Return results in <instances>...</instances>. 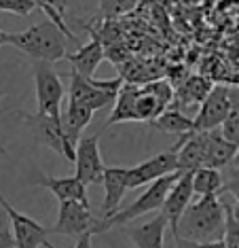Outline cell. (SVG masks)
Returning <instances> with one entry per match:
<instances>
[{
    "label": "cell",
    "mask_w": 239,
    "mask_h": 248,
    "mask_svg": "<svg viewBox=\"0 0 239 248\" xmlns=\"http://www.w3.org/2000/svg\"><path fill=\"white\" fill-rule=\"evenodd\" d=\"M226 227V204L218 195H203L197 202H191L186 212L182 214L176 235L197 242L223 240Z\"/></svg>",
    "instance_id": "6da1fadb"
},
{
    "label": "cell",
    "mask_w": 239,
    "mask_h": 248,
    "mask_svg": "<svg viewBox=\"0 0 239 248\" xmlns=\"http://www.w3.org/2000/svg\"><path fill=\"white\" fill-rule=\"evenodd\" d=\"M66 34L60 30L58 24L51 19H45L41 24H34L24 32H17L7 38V45H13L21 53L30 55L32 60H43V62H60L66 60L68 47H66Z\"/></svg>",
    "instance_id": "7a4b0ae2"
},
{
    "label": "cell",
    "mask_w": 239,
    "mask_h": 248,
    "mask_svg": "<svg viewBox=\"0 0 239 248\" xmlns=\"http://www.w3.org/2000/svg\"><path fill=\"white\" fill-rule=\"evenodd\" d=\"M180 174L182 172L178 170V172H172V174H167V176L155 180V183H150L138 200H134L132 204H127L125 208H119L112 217L98 221L93 233H102V231H108L110 227H119V225H127V223L135 221L138 217H142V214L161 210L163 204H165V197H167L169 189L174 187V183L180 178Z\"/></svg>",
    "instance_id": "3957f363"
},
{
    "label": "cell",
    "mask_w": 239,
    "mask_h": 248,
    "mask_svg": "<svg viewBox=\"0 0 239 248\" xmlns=\"http://www.w3.org/2000/svg\"><path fill=\"white\" fill-rule=\"evenodd\" d=\"M32 77L36 89V112L61 119V102L66 98V87L51 62L32 60Z\"/></svg>",
    "instance_id": "277c9868"
},
{
    "label": "cell",
    "mask_w": 239,
    "mask_h": 248,
    "mask_svg": "<svg viewBox=\"0 0 239 248\" xmlns=\"http://www.w3.org/2000/svg\"><path fill=\"white\" fill-rule=\"evenodd\" d=\"M125 85L123 78H110V81H95V78L83 77L78 70L70 68L68 75V98L91 106L93 110H102L112 106L121 87Z\"/></svg>",
    "instance_id": "5b68a950"
},
{
    "label": "cell",
    "mask_w": 239,
    "mask_h": 248,
    "mask_svg": "<svg viewBox=\"0 0 239 248\" xmlns=\"http://www.w3.org/2000/svg\"><path fill=\"white\" fill-rule=\"evenodd\" d=\"M19 117L24 119V123L32 129L34 138L41 144L49 146L51 151L60 153L66 161H75L76 157V146L70 142V138L66 136L64 132V123L61 119H53L49 115H41V112H34V115H28V112H19Z\"/></svg>",
    "instance_id": "8992f818"
},
{
    "label": "cell",
    "mask_w": 239,
    "mask_h": 248,
    "mask_svg": "<svg viewBox=\"0 0 239 248\" xmlns=\"http://www.w3.org/2000/svg\"><path fill=\"white\" fill-rule=\"evenodd\" d=\"M98 221L91 214L89 204L76 200L60 202V212L58 221L53 227H49V233H60V235H70V238H78V235L93 231Z\"/></svg>",
    "instance_id": "52a82bcc"
},
{
    "label": "cell",
    "mask_w": 239,
    "mask_h": 248,
    "mask_svg": "<svg viewBox=\"0 0 239 248\" xmlns=\"http://www.w3.org/2000/svg\"><path fill=\"white\" fill-rule=\"evenodd\" d=\"M0 206L7 212L11 227H13V235H15V248H51L53 244L47 240L49 235V227H43L38 221L30 218L28 214L15 210L7 200H0Z\"/></svg>",
    "instance_id": "ba28073f"
},
{
    "label": "cell",
    "mask_w": 239,
    "mask_h": 248,
    "mask_svg": "<svg viewBox=\"0 0 239 248\" xmlns=\"http://www.w3.org/2000/svg\"><path fill=\"white\" fill-rule=\"evenodd\" d=\"M172 172H178V151L176 149L157 153L155 157H150V159L129 168L127 187L129 189L146 187V185L155 183V180L167 176V174H172Z\"/></svg>",
    "instance_id": "9c48e42d"
},
{
    "label": "cell",
    "mask_w": 239,
    "mask_h": 248,
    "mask_svg": "<svg viewBox=\"0 0 239 248\" xmlns=\"http://www.w3.org/2000/svg\"><path fill=\"white\" fill-rule=\"evenodd\" d=\"M75 166H76V176L87 187L95 183H102L106 166L102 161V153H100V134L81 136V140L76 142Z\"/></svg>",
    "instance_id": "30bf717a"
},
{
    "label": "cell",
    "mask_w": 239,
    "mask_h": 248,
    "mask_svg": "<svg viewBox=\"0 0 239 248\" xmlns=\"http://www.w3.org/2000/svg\"><path fill=\"white\" fill-rule=\"evenodd\" d=\"M231 106H233V95L229 87L214 85V89L208 93V98L201 102V108H199L195 117L197 132H209V129L223 127L224 119L231 112Z\"/></svg>",
    "instance_id": "8fae6325"
},
{
    "label": "cell",
    "mask_w": 239,
    "mask_h": 248,
    "mask_svg": "<svg viewBox=\"0 0 239 248\" xmlns=\"http://www.w3.org/2000/svg\"><path fill=\"white\" fill-rule=\"evenodd\" d=\"M195 195V187H193V172H182L180 178L174 183V187L169 189L165 204L161 208V212L167 217L169 221V231L172 235H176L178 223L182 218V214L186 212V208L191 206V200Z\"/></svg>",
    "instance_id": "7c38bea8"
},
{
    "label": "cell",
    "mask_w": 239,
    "mask_h": 248,
    "mask_svg": "<svg viewBox=\"0 0 239 248\" xmlns=\"http://www.w3.org/2000/svg\"><path fill=\"white\" fill-rule=\"evenodd\" d=\"M127 174H129V168L112 166V168H106L104 170V176H102V187H104V204H102V212H104V217L102 218L112 217V214L119 210L125 193L129 191Z\"/></svg>",
    "instance_id": "4fadbf2b"
},
{
    "label": "cell",
    "mask_w": 239,
    "mask_h": 248,
    "mask_svg": "<svg viewBox=\"0 0 239 248\" xmlns=\"http://www.w3.org/2000/svg\"><path fill=\"white\" fill-rule=\"evenodd\" d=\"M167 227H169L167 217L163 212H159L152 221L125 227V235L132 240V244L135 248H163Z\"/></svg>",
    "instance_id": "5bb4252c"
},
{
    "label": "cell",
    "mask_w": 239,
    "mask_h": 248,
    "mask_svg": "<svg viewBox=\"0 0 239 248\" xmlns=\"http://www.w3.org/2000/svg\"><path fill=\"white\" fill-rule=\"evenodd\" d=\"M34 183H36L38 187L49 189L60 202L76 200V202H85V204H89L87 185H85L76 174L75 176H47V174H38Z\"/></svg>",
    "instance_id": "9a60e30c"
},
{
    "label": "cell",
    "mask_w": 239,
    "mask_h": 248,
    "mask_svg": "<svg viewBox=\"0 0 239 248\" xmlns=\"http://www.w3.org/2000/svg\"><path fill=\"white\" fill-rule=\"evenodd\" d=\"M178 151V170L195 172L203 168L206 159V132H193L189 136H180L174 146Z\"/></svg>",
    "instance_id": "2e32d148"
},
{
    "label": "cell",
    "mask_w": 239,
    "mask_h": 248,
    "mask_svg": "<svg viewBox=\"0 0 239 248\" xmlns=\"http://www.w3.org/2000/svg\"><path fill=\"white\" fill-rule=\"evenodd\" d=\"M237 144L223 136L218 129H209L206 132V159H203V168H216V170H224L231 166L237 155Z\"/></svg>",
    "instance_id": "e0dca14e"
},
{
    "label": "cell",
    "mask_w": 239,
    "mask_h": 248,
    "mask_svg": "<svg viewBox=\"0 0 239 248\" xmlns=\"http://www.w3.org/2000/svg\"><path fill=\"white\" fill-rule=\"evenodd\" d=\"M66 60L72 64V68L78 70L83 77L93 78L100 62L104 60V45L95 34H91V41L87 45H81L76 53H68Z\"/></svg>",
    "instance_id": "ac0fdd59"
},
{
    "label": "cell",
    "mask_w": 239,
    "mask_h": 248,
    "mask_svg": "<svg viewBox=\"0 0 239 248\" xmlns=\"http://www.w3.org/2000/svg\"><path fill=\"white\" fill-rule=\"evenodd\" d=\"M93 112L95 110L91 108V106L78 102V100L68 98V108H66L64 115H61V123H64L66 136L70 138V142L75 146L83 136V129L89 125L91 119H93Z\"/></svg>",
    "instance_id": "d6986e66"
},
{
    "label": "cell",
    "mask_w": 239,
    "mask_h": 248,
    "mask_svg": "<svg viewBox=\"0 0 239 248\" xmlns=\"http://www.w3.org/2000/svg\"><path fill=\"white\" fill-rule=\"evenodd\" d=\"M149 125L152 129H157V132H161V134H169V136H189V134L197 132L195 119L186 117L184 112H182L180 108H176V106L174 108L169 106L167 110H163L157 119L149 121Z\"/></svg>",
    "instance_id": "ffe728a7"
},
{
    "label": "cell",
    "mask_w": 239,
    "mask_h": 248,
    "mask_svg": "<svg viewBox=\"0 0 239 248\" xmlns=\"http://www.w3.org/2000/svg\"><path fill=\"white\" fill-rule=\"evenodd\" d=\"M140 89L142 87H138V85H123L121 87L104 127H110V125H115V123H125V121H138V115H135V98H138Z\"/></svg>",
    "instance_id": "44dd1931"
},
{
    "label": "cell",
    "mask_w": 239,
    "mask_h": 248,
    "mask_svg": "<svg viewBox=\"0 0 239 248\" xmlns=\"http://www.w3.org/2000/svg\"><path fill=\"white\" fill-rule=\"evenodd\" d=\"M212 89H214V85L208 81V78H203L199 75L189 77L182 85H178V89H176V98H174L176 108H180V106L201 104Z\"/></svg>",
    "instance_id": "7402d4cb"
},
{
    "label": "cell",
    "mask_w": 239,
    "mask_h": 248,
    "mask_svg": "<svg viewBox=\"0 0 239 248\" xmlns=\"http://www.w3.org/2000/svg\"><path fill=\"white\" fill-rule=\"evenodd\" d=\"M193 187L199 197L203 195H220L224 187L223 172L216 168H199L193 172Z\"/></svg>",
    "instance_id": "603a6c76"
},
{
    "label": "cell",
    "mask_w": 239,
    "mask_h": 248,
    "mask_svg": "<svg viewBox=\"0 0 239 248\" xmlns=\"http://www.w3.org/2000/svg\"><path fill=\"white\" fill-rule=\"evenodd\" d=\"M163 110H167V108H165L150 92H146V89L142 87L138 98H135V115H138V121H152V119H157Z\"/></svg>",
    "instance_id": "cb8c5ba5"
},
{
    "label": "cell",
    "mask_w": 239,
    "mask_h": 248,
    "mask_svg": "<svg viewBox=\"0 0 239 248\" xmlns=\"http://www.w3.org/2000/svg\"><path fill=\"white\" fill-rule=\"evenodd\" d=\"M220 132H223V136L226 140H231L233 144L239 146V98L233 100L231 112H229V117L224 119L223 129H220Z\"/></svg>",
    "instance_id": "d4e9b609"
},
{
    "label": "cell",
    "mask_w": 239,
    "mask_h": 248,
    "mask_svg": "<svg viewBox=\"0 0 239 248\" xmlns=\"http://www.w3.org/2000/svg\"><path fill=\"white\" fill-rule=\"evenodd\" d=\"M36 9V0H0V13H13L19 15V17H28Z\"/></svg>",
    "instance_id": "484cf974"
},
{
    "label": "cell",
    "mask_w": 239,
    "mask_h": 248,
    "mask_svg": "<svg viewBox=\"0 0 239 248\" xmlns=\"http://www.w3.org/2000/svg\"><path fill=\"white\" fill-rule=\"evenodd\" d=\"M144 89L155 95L165 108H169L172 102H174V98H176V92H174L172 83H167V81H152V83H149V85H144Z\"/></svg>",
    "instance_id": "4316f807"
},
{
    "label": "cell",
    "mask_w": 239,
    "mask_h": 248,
    "mask_svg": "<svg viewBox=\"0 0 239 248\" xmlns=\"http://www.w3.org/2000/svg\"><path fill=\"white\" fill-rule=\"evenodd\" d=\"M229 248H239V218L233 214V206L226 204V227H224V238Z\"/></svg>",
    "instance_id": "83f0119b"
},
{
    "label": "cell",
    "mask_w": 239,
    "mask_h": 248,
    "mask_svg": "<svg viewBox=\"0 0 239 248\" xmlns=\"http://www.w3.org/2000/svg\"><path fill=\"white\" fill-rule=\"evenodd\" d=\"M176 248H229L224 240H208V242H197V240H186V238H174Z\"/></svg>",
    "instance_id": "f1b7e54d"
},
{
    "label": "cell",
    "mask_w": 239,
    "mask_h": 248,
    "mask_svg": "<svg viewBox=\"0 0 239 248\" xmlns=\"http://www.w3.org/2000/svg\"><path fill=\"white\" fill-rule=\"evenodd\" d=\"M0 248H15V235L7 212L0 214Z\"/></svg>",
    "instance_id": "f546056e"
},
{
    "label": "cell",
    "mask_w": 239,
    "mask_h": 248,
    "mask_svg": "<svg viewBox=\"0 0 239 248\" xmlns=\"http://www.w3.org/2000/svg\"><path fill=\"white\" fill-rule=\"evenodd\" d=\"M134 2L135 0H104L102 2V11H104L108 17H115V15H121L127 9H132Z\"/></svg>",
    "instance_id": "4dcf8cb0"
},
{
    "label": "cell",
    "mask_w": 239,
    "mask_h": 248,
    "mask_svg": "<svg viewBox=\"0 0 239 248\" xmlns=\"http://www.w3.org/2000/svg\"><path fill=\"white\" fill-rule=\"evenodd\" d=\"M91 238H93V231H87V233L78 235L75 248H91ZM51 248H55V246H51Z\"/></svg>",
    "instance_id": "1f68e13d"
},
{
    "label": "cell",
    "mask_w": 239,
    "mask_h": 248,
    "mask_svg": "<svg viewBox=\"0 0 239 248\" xmlns=\"http://www.w3.org/2000/svg\"><path fill=\"white\" fill-rule=\"evenodd\" d=\"M7 38H9V32L0 30V47H2V45H7Z\"/></svg>",
    "instance_id": "d6a6232c"
},
{
    "label": "cell",
    "mask_w": 239,
    "mask_h": 248,
    "mask_svg": "<svg viewBox=\"0 0 239 248\" xmlns=\"http://www.w3.org/2000/svg\"><path fill=\"white\" fill-rule=\"evenodd\" d=\"M231 166H235L237 170H239V149H237V155H235V159H233V163H231Z\"/></svg>",
    "instance_id": "836d02e7"
},
{
    "label": "cell",
    "mask_w": 239,
    "mask_h": 248,
    "mask_svg": "<svg viewBox=\"0 0 239 248\" xmlns=\"http://www.w3.org/2000/svg\"><path fill=\"white\" fill-rule=\"evenodd\" d=\"M4 98V89H2V81H0V100Z\"/></svg>",
    "instance_id": "e575fe53"
},
{
    "label": "cell",
    "mask_w": 239,
    "mask_h": 248,
    "mask_svg": "<svg viewBox=\"0 0 239 248\" xmlns=\"http://www.w3.org/2000/svg\"><path fill=\"white\" fill-rule=\"evenodd\" d=\"M0 200H2V193H0Z\"/></svg>",
    "instance_id": "d590c367"
},
{
    "label": "cell",
    "mask_w": 239,
    "mask_h": 248,
    "mask_svg": "<svg viewBox=\"0 0 239 248\" xmlns=\"http://www.w3.org/2000/svg\"><path fill=\"white\" fill-rule=\"evenodd\" d=\"M102 2H104V0H100V4H102Z\"/></svg>",
    "instance_id": "8d00e7d4"
}]
</instances>
